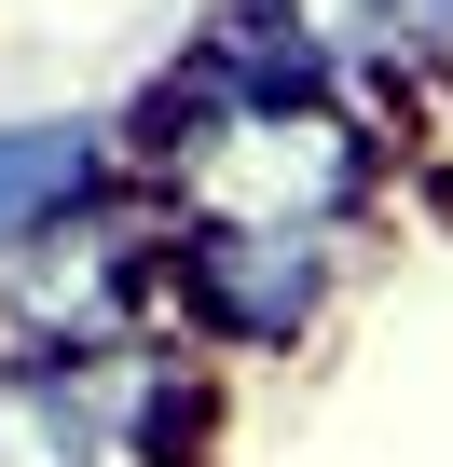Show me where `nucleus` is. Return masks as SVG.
<instances>
[{
  "instance_id": "20e7f679",
  "label": "nucleus",
  "mask_w": 453,
  "mask_h": 467,
  "mask_svg": "<svg viewBox=\"0 0 453 467\" xmlns=\"http://www.w3.org/2000/svg\"><path fill=\"white\" fill-rule=\"evenodd\" d=\"M398 15V138L453 124V0H385Z\"/></svg>"
},
{
  "instance_id": "f03ea898",
  "label": "nucleus",
  "mask_w": 453,
  "mask_h": 467,
  "mask_svg": "<svg viewBox=\"0 0 453 467\" xmlns=\"http://www.w3.org/2000/svg\"><path fill=\"white\" fill-rule=\"evenodd\" d=\"M357 275V234H165V330L192 358H289Z\"/></svg>"
},
{
  "instance_id": "7ed1b4c3",
  "label": "nucleus",
  "mask_w": 453,
  "mask_h": 467,
  "mask_svg": "<svg viewBox=\"0 0 453 467\" xmlns=\"http://www.w3.org/2000/svg\"><path fill=\"white\" fill-rule=\"evenodd\" d=\"M124 192V124L83 110H15L0 124V262H28L42 234H69L83 206Z\"/></svg>"
},
{
  "instance_id": "f257e3e1",
  "label": "nucleus",
  "mask_w": 453,
  "mask_h": 467,
  "mask_svg": "<svg viewBox=\"0 0 453 467\" xmlns=\"http://www.w3.org/2000/svg\"><path fill=\"white\" fill-rule=\"evenodd\" d=\"M124 179L165 234H371L398 138L330 97L275 15H220L124 124Z\"/></svg>"
}]
</instances>
